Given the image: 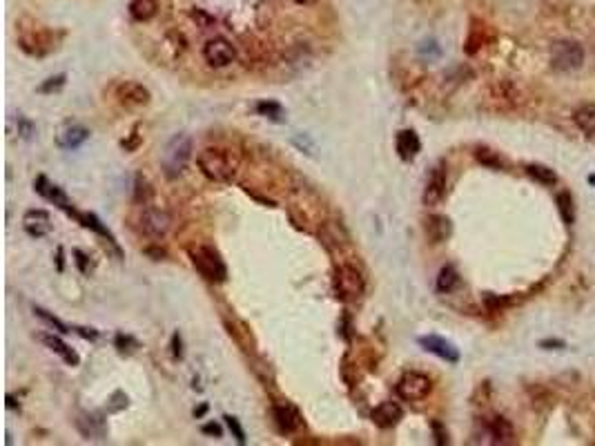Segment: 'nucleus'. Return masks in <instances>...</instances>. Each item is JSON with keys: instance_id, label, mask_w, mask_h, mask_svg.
<instances>
[{"instance_id": "nucleus-1", "label": "nucleus", "mask_w": 595, "mask_h": 446, "mask_svg": "<svg viewBox=\"0 0 595 446\" xmlns=\"http://www.w3.org/2000/svg\"><path fill=\"white\" fill-rule=\"evenodd\" d=\"M196 166L214 183H232L241 170V154L227 145H208L196 154Z\"/></svg>"}, {"instance_id": "nucleus-2", "label": "nucleus", "mask_w": 595, "mask_h": 446, "mask_svg": "<svg viewBox=\"0 0 595 446\" xmlns=\"http://www.w3.org/2000/svg\"><path fill=\"white\" fill-rule=\"evenodd\" d=\"M63 34H56L49 27L34 23L32 18H20L18 23V47L27 56L43 58L58 47V40Z\"/></svg>"}, {"instance_id": "nucleus-3", "label": "nucleus", "mask_w": 595, "mask_h": 446, "mask_svg": "<svg viewBox=\"0 0 595 446\" xmlns=\"http://www.w3.org/2000/svg\"><path fill=\"white\" fill-rule=\"evenodd\" d=\"M190 254V261L196 268V273L210 281V283H223L227 279V266L221 259V254L216 248L206 246V243H199V246H192L187 250Z\"/></svg>"}, {"instance_id": "nucleus-4", "label": "nucleus", "mask_w": 595, "mask_h": 446, "mask_svg": "<svg viewBox=\"0 0 595 446\" xmlns=\"http://www.w3.org/2000/svg\"><path fill=\"white\" fill-rule=\"evenodd\" d=\"M332 288L337 299L342 302H357L359 297L366 292V277L355 264L342 261L334 268L332 275Z\"/></svg>"}, {"instance_id": "nucleus-5", "label": "nucleus", "mask_w": 595, "mask_h": 446, "mask_svg": "<svg viewBox=\"0 0 595 446\" xmlns=\"http://www.w3.org/2000/svg\"><path fill=\"white\" fill-rule=\"evenodd\" d=\"M190 159H192V139L187 134H174L165 145L163 156H161V168H163L165 177L177 179L179 174H183L187 163H190Z\"/></svg>"}, {"instance_id": "nucleus-6", "label": "nucleus", "mask_w": 595, "mask_h": 446, "mask_svg": "<svg viewBox=\"0 0 595 446\" xmlns=\"http://www.w3.org/2000/svg\"><path fill=\"white\" fill-rule=\"evenodd\" d=\"M584 63V49L575 40H556L551 45V65L558 72H575Z\"/></svg>"}, {"instance_id": "nucleus-7", "label": "nucleus", "mask_w": 595, "mask_h": 446, "mask_svg": "<svg viewBox=\"0 0 595 446\" xmlns=\"http://www.w3.org/2000/svg\"><path fill=\"white\" fill-rule=\"evenodd\" d=\"M395 390L403 402H424L432 393V380L426 373L406 371L397 380Z\"/></svg>"}, {"instance_id": "nucleus-8", "label": "nucleus", "mask_w": 595, "mask_h": 446, "mask_svg": "<svg viewBox=\"0 0 595 446\" xmlns=\"http://www.w3.org/2000/svg\"><path fill=\"white\" fill-rule=\"evenodd\" d=\"M170 225H172V217L165 212V210H161V208H152L150 204H147L141 214H139V219H137V228H139V233L145 235L147 239H163L168 233H170Z\"/></svg>"}, {"instance_id": "nucleus-9", "label": "nucleus", "mask_w": 595, "mask_h": 446, "mask_svg": "<svg viewBox=\"0 0 595 446\" xmlns=\"http://www.w3.org/2000/svg\"><path fill=\"white\" fill-rule=\"evenodd\" d=\"M34 187H36V192L43 197L45 201H49L51 206H56L58 210H63L65 214H70V217H74V219L80 217V212L74 208V204L70 201V197L63 192V187H58L56 183H51V181L45 177V174H40V177L36 179Z\"/></svg>"}, {"instance_id": "nucleus-10", "label": "nucleus", "mask_w": 595, "mask_h": 446, "mask_svg": "<svg viewBox=\"0 0 595 446\" xmlns=\"http://www.w3.org/2000/svg\"><path fill=\"white\" fill-rule=\"evenodd\" d=\"M203 58H206L210 67L221 70V67H227L237 61V47L225 38H212L203 47Z\"/></svg>"}, {"instance_id": "nucleus-11", "label": "nucleus", "mask_w": 595, "mask_h": 446, "mask_svg": "<svg viewBox=\"0 0 595 446\" xmlns=\"http://www.w3.org/2000/svg\"><path fill=\"white\" fill-rule=\"evenodd\" d=\"M273 420L283 435L296 433L303 426V415L292 402H275L273 404Z\"/></svg>"}, {"instance_id": "nucleus-12", "label": "nucleus", "mask_w": 595, "mask_h": 446, "mask_svg": "<svg viewBox=\"0 0 595 446\" xmlns=\"http://www.w3.org/2000/svg\"><path fill=\"white\" fill-rule=\"evenodd\" d=\"M114 97H116V101L120 105L130 107V110L145 107L147 103L152 101L150 89H147L145 85H141V83H137V80H123V83H118L116 89H114Z\"/></svg>"}, {"instance_id": "nucleus-13", "label": "nucleus", "mask_w": 595, "mask_h": 446, "mask_svg": "<svg viewBox=\"0 0 595 446\" xmlns=\"http://www.w3.org/2000/svg\"><path fill=\"white\" fill-rule=\"evenodd\" d=\"M446 187H449V174H446V166L437 163L435 168L430 170L428 179H426V187H424V194L422 201L424 206L432 208V206H439L444 197H446Z\"/></svg>"}, {"instance_id": "nucleus-14", "label": "nucleus", "mask_w": 595, "mask_h": 446, "mask_svg": "<svg viewBox=\"0 0 595 446\" xmlns=\"http://www.w3.org/2000/svg\"><path fill=\"white\" fill-rule=\"evenodd\" d=\"M489 99L497 105V110H513L522 103V94L511 80H497L489 89Z\"/></svg>"}, {"instance_id": "nucleus-15", "label": "nucleus", "mask_w": 595, "mask_h": 446, "mask_svg": "<svg viewBox=\"0 0 595 446\" xmlns=\"http://www.w3.org/2000/svg\"><path fill=\"white\" fill-rule=\"evenodd\" d=\"M74 424L85 440H105L107 435V424L101 413H78Z\"/></svg>"}, {"instance_id": "nucleus-16", "label": "nucleus", "mask_w": 595, "mask_h": 446, "mask_svg": "<svg viewBox=\"0 0 595 446\" xmlns=\"http://www.w3.org/2000/svg\"><path fill=\"white\" fill-rule=\"evenodd\" d=\"M419 346H422L426 353L437 355V357L444 359V361H451V364H457V361H459V350H457L449 340H444V337H439V335H424V337H419Z\"/></svg>"}, {"instance_id": "nucleus-17", "label": "nucleus", "mask_w": 595, "mask_h": 446, "mask_svg": "<svg viewBox=\"0 0 595 446\" xmlns=\"http://www.w3.org/2000/svg\"><path fill=\"white\" fill-rule=\"evenodd\" d=\"M23 228L30 237L43 239L54 230V223H51V217L47 210H27L23 217Z\"/></svg>"}, {"instance_id": "nucleus-18", "label": "nucleus", "mask_w": 595, "mask_h": 446, "mask_svg": "<svg viewBox=\"0 0 595 446\" xmlns=\"http://www.w3.org/2000/svg\"><path fill=\"white\" fill-rule=\"evenodd\" d=\"M401 417H403V409L399 407L397 402H382V404H377V407L372 409L370 413V420L375 426H380V428H393L401 422Z\"/></svg>"}, {"instance_id": "nucleus-19", "label": "nucleus", "mask_w": 595, "mask_h": 446, "mask_svg": "<svg viewBox=\"0 0 595 446\" xmlns=\"http://www.w3.org/2000/svg\"><path fill=\"white\" fill-rule=\"evenodd\" d=\"M395 150H397V156L401 161H413L419 152H422V141H419L417 137V132L415 130H401L397 132V137H395Z\"/></svg>"}, {"instance_id": "nucleus-20", "label": "nucleus", "mask_w": 595, "mask_h": 446, "mask_svg": "<svg viewBox=\"0 0 595 446\" xmlns=\"http://www.w3.org/2000/svg\"><path fill=\"white\" fill-rule=\"evenodd\" d=\"M40 342H43L51 350V353H56L67 364V366L74 368V366H78V364H80V357H78L76 350L70 344H65L58 335H40Z\"/></svg>"}, {"instance_id": "nucleus-21", "label": "nucleus", "mask_w": 595, "mask_h": 446, "mask_svg": "<svg viewBox=\"0 0 595 446\" xmlns=\"http://www.w3.org/2000/svg\"><path fill=\"white\" fill-rule=\"evenodd\" d=\"M319 237H321L323 246H326L328 250H342L344 246H348V235H346V230H344L339 223H334V221H326V223H323V228L319 230Z\"/></svg>"}, {"instance_id": "nucleus-22", "label": "nucleus", "mask_w": 595, "mask_h": 446, "mask_svg": "<svg viewBox=\"0 0 595 446\" xmlns=\"http://www.w3.org/2000/svg\"><path fill=\"white\" fill-rule=\"evenodd\" d=\"M87 139H89V130L87 128L70 125V128H65L56 137V145L61 147V150H76V147H80Z\"/></svg>"}, {"instance_id": "nucleus-23", "label": "nucleus", "mask_w": 595, "mask_h": 446, "mask_svg": "<svg viewBox=\"0 0 595 446\" xmlns=\"http://www.w3.org/2000/svg\"><path fill=\"white\" fill-rule=\"evenodd\" d=\"M76 221H78L80 225H85V228L94 230V233H96L99 237L107 239V243H110V246L116 250V256H123V252H120V248H118V243H116L114 235H112L110 230H107L105 225H103V221H101L94 212H80V217H78Z\"/></svg>"}, {"instance_id": "nucleus-24", "label": "nucleus", "mask_w": 595, "mask_h": 446, "mask_svg": "<svg viewBox=\"0 0 595 446\" xmlns=\"http://www.w3.org/2000/svg\"><path fill=\"white\" fill-rule=\"evenodd\" d=\"M489 435L493 438V444H513L515 442V430H513V424L502 415L489 420Z\"/></svg>"}, {"instance_id": "nucleus-25", "label": "nucleus", "mask_w": 595, "mask_h": 446, "mask_svg": "<svg viewBox=\"0 0 595 446\" xmlns=\"http://www.w3.org/2000/svg\"><path fill=\"white\" fill-rule=\"evenodd\" d=\"M573 120H575V125L587 134V137L593 139L595 137V103H582L580 107H575Z\"/></svg>"}, {"instance_id": "nucleus-26", "label": "nucleus", "mask_w": 595, "mask_h": 446, "mask_svg": "<svg viewBox=\"0 0 595 446\" xmlns=\"http://www.w3.org/2000/svg\"><path fill=\"white\" fill-rule=\"evenodd\" d=\"M426 235L432 243H441L451 237V221L446 217H439V214H432V217L426 221Z\"/></svg>"}, {"instance_id": "nucleus-27", "label": "nucleus", "mask_w": 595, "mask_h": 446, "mask_svg": "<svg viewBox=\"0 0 595 446\" xmlns=\"http://www.w3.org/2000/svg\"><path fill=\"white\" fill-rule=\"evenodd\" d=\"M158 13V3L156 0H132L130 3V16L139 23L152 20Z\"/></svg>"}, {"instance_id": "nucleus-28", "label": "nucleus", "mask_w": 595, "mask_h": 446, "mask_svg": "<svg viewBox=\"0 0 595 446\" xmlns=\"http://www.w3.org/2000/svg\"><path fill=\"white\" fill-rule=\"evenodd\" d=\"M225 326H227L230 337H234V342H237L239 346H243V350H254L252 333H250V328L246 326V323L239 321V319H234L232 323L225 321Z\"/></svg>"}, {"instance_id": "nucleus-29", "label": "nucleus", "mask_w": 595, "mask_h": 446, "mask_svg": "<svg viewBox=\"0 0 595 446\" xmlns=\"http://www.w3.org/2000/svg\"><path fill=\"white\" fill-rule=\"evenodd\" d=\"M486 43V25L480 23V20H472V27H470V32H468V38H466V45H464V51L466 54H477Z\"/></svg>"}, {"instance_id": "nucleus-30", "label": "nucleus", "mask_w": 595, "mask_h": 446, "mask_svg": "<svg viewBox=\"0 0 595 446\" xmlns=\"http://www.w3.org/2000/svg\"><path fill=\"white\" fill-rule=\"evenodd\" d=\"M256 114L273 120V123H283V120H286V110H283V105L277 101H259L256 103Z\"/></svg>"}, {"instance_id": "nucleus-31", "label": "nucleus", "mask_w": 595, "mask_h": 446, "mask_svg": "<svg viewBox=\"0 0 595 446\" xmlns=\"http://www.w3.org/2000/svg\"><path fill=\"white\" fill-rule=\"evenodd\" d=\"M459 286V275L453 266H444L437 275V290L439 292H453Z\"/></svg>"}, {"instance_id": "nucleus-32", "label": "nucleus", "mask_w": 595, "mask_h": 446, "mask_svg": "<svg viewBox=\"0 0 595 446\" xmlns=\"http://www.w3.org/2000/svg\"><path fill=\"white\" fill-rule=\"evenodd\" d=\"M556 204H558V212H560V217L566 225H573L575 221V204H573V197L569 192H560L558 199H556Z\"/></svg>"}, {"instance_id": "nucleus-33", "label": "nucleus", "mask_w": 595, "mask_h": 446, "mask_svg": "<svg viewBox=\"0 0 595 446\" xmlns=\"http://www.w3.org/2000/svg\"><path fill=\"white\" fill-rule=\"evenodd\" d=\"M526 174H529L531 179L544 183V185H556L558 183V174L546 166H537V163L526 166Z\"/></svg>"}, {"instance_id": "nucleus-34", "label": "nucleus", "mask_w": 595, "mask_h": 446, "mask_svg": "<svg viewBox=\"0 0 595 446\" xmlns=\"http://www.w3.org/2000/svg\"><path fill=\"white\" fill-rule=\"evenodd\" d=\"M475 159L480 161L482 166L493 168V170H502V168L506 166V161L499 156L495 150H489V147H477V150H475Z\"/></svg>"}, {"instance_id": "nucleus-35", "label": "nucleus", "mask_w": 595, "mask_h": 446, "mask_svg": "<svg viewBox=\"0 0 595 446\" xmlns=\"http://www.w3.org/2000/svg\"><path fill=\"white\" fill-rule=\"evenodd\" d=\"M150 199H152V187L150 183H147L141 174L137 177V183H134V204H143L147 206L150 204Z\"/></svg>"}, {"instance_id": "nucleus-36", "label": "nucleus", "mask_w": 595, "mask_h": 446, "mask_svg": "<svg viewBox=\"0 0 595 446\" xmlns=\"http://www.w3.org/2000/svg\"><path fill=\"white\" fill-rule=\"evenodd\" d=\"M34 313H36V315H38L40 319H43V321H47L49 326H54V328H56V330H58L61 335H70V333H74V326H67V323H63V321H61L58 317L49 315L45 308H38V306H36V308H34Z\"/></svg>"}, {"instance_id": "nucleus-37", "label": "nucleus", "mask_w": 595, "mask_h": 446, "mask_svg": "<svg viewBox=\"0 0 595 446\" xmlns=\"http://www.w3.org/2000/svg\"><path fill=\"white\" fill-rule=\"evenodd\" d=\"M114 344H116V348H118V353H123V355H130V353H134V350L141 348V344L134 340L132 335H125V333H118L116 340H114Z\"/></svg>"}, {"instance_id": "nucleus-38", "label": "nucleus", "mask_w": 595, "mask_h": 446, "mask_svg": "<svg viewBox=\"0 0 595 446\" xmlns=\"http://www.w3.org/2000/svg\"><path fill=\"white\" fill-rule=\"evenodd\" d=\"M67 83V74H56V76H51L47 78L43 85L38 87L40 94H54V92H61Z\"/></svg>"}, {"instance_id": "nucleus-39", "label": "nucleus", "mask_w": 595, "mask_h": 446, "mask_svg": "<svg viewBox=\"0 0 595 446\" xmlns=\"http://www.w3.org/2000/svg\"><path fill=\"white\" fill-rule=\"evenodd\" d=\"M223 420H225V424H227V428H230V433H232V438H234L239 444H246V430H243V426H241V422L237 420V417H234V415H225Z\"/></svg>"}, {"instance_id": "nucleus-40", "label": "nucleus", "mask_w": 595, "mask_h": 446, "mask_svg": "<svg viewBox=\"0 0 595 446\" xmlns=\"http://www.w3.org/2000/svg\"><path fill=\"white\" fill-rule=\"evenodd\" d=\"M72 254L76 256L74 261H76V266H78L80 273H83V275H89V270H92V261H89V256H87L83 250H78V248H76V250H72Z\"/></svg>"}, {"instance_id": "nucleus-41", "label": "nucleus", "mask_w": 595, "mask_h": 446, "mask_svg": "<svg viewBox=\"0 0 595 446\" xmlns=\"http://www.w3.org/2000/svg\"><path fill=\"white\" fill-rule=\"evenodd\" d=\"M112 399H114L116 404H110V407H107V411H110V413L123 411V409H127V404H130V399H127V395L123 393V390H116V393L112 395Z\"/></svg>"}, {"instance_id": "nucleus-42", "label": "nucleus", "mask_w": 595, "mask_h": 446, "mask_svg": "<svg viewBox=\"0 0 595 446\" xmlns=\"http://www.w3.org/2000/svg\"><path fill=\"white\" fill-rule=\"evenodd\" d=\"M430 428H432V435H435V442L441 446V444H449V433H446V428L441 426V422L437 420H432L430 422Z\"/></svg>"}, {"instance_id": "nucleus-43", "label": "nucleus", "mask_w": 595, "mask_h": 446, "mask_svg": "<svg viewBox=\"0 0 595 446\" xmlns=\"http://www.w3.org/2000/svg\"><path fill=\"white\" fill-rule=\"evenodd\" d=\"M18 134L23 139H32L34 134V123L32 120H27L25 116H18Z\"/></svg>"}, {"instance_id": "nucleus-44", "label": "nucleus", "mask_w": 595, "mask_h": 446, "mask_svg": "<svg viewBox=\"0 0 595 446\" xmlns=\"http://www.w3.org/2000/svg\"><path fill=\"white\" fill-rule=\"evenodd\" d=\"M201 433L212 435V438H223V428L216 424V422H208V424L201 426Z\"/></svg>"}, {"instance_id": "nucleus-45", "label": "nucleus", "mask_w": 595, "mask_h": 446, "mask_svg": "<svg viewBox=\"0 0 595 446\" xmlns=\"http://www.w3.org/2000/svg\"><path fill=\"white\" fill-rule=\"evenodd\" d=\"M172 353H174V357H181V355H183V348H181V335H179V333H174V335H172Z\"/></svg>"}, {"instance_id": "nucleus-46", "label": "nucleus", "mask_w": 595, "mask_h": 446, "mask_svg": "<svg viewBox=\"0 0 595 446\" xmlns=\"http://www.w3.org/2000/svg\"><path fill=\"white\" fill-rule=\"evenodd\" d=\"M74 333H78L80 337H85V340H96V337H99V330H94V328H80V326H74Z\"/></svg>"}, {"instance_id": "nucleus-47", "label": "nucleus", "mask_w": 595, "mask_h": 446, "mask_svg": "<svg viewBox=\"0 0 595 446\" xmlns=\"http://www.w3.org/2000/svg\"><path fill=\"white\" fill-rule=\"evenodd\" d=\"M139 141H141V139H139V130H134V132H132V139H130V141H123L120 145H123L125 150H137Z\"/></svg>"}, {"instance_id": "nucleus-48", "label": "nucleus", "mask_w": 595, "mask_h": 446, "mask_svg": "<svg viewBox=\"0 0 595 446\" xmlns=\"http://www.w3.org/2000/svg\"><path fill=\"white\" fill-rule=\"evenodd\" d=\"M63 254H65V250H63V248H58V250H56V270H58V273H63V270H65V259H63Z\"/></svg>"}, {"instance_id": "nucleus-49", "label": "nucleus", "mask_w": 595, "mask_h": 446, "mask_svg": "<svg viewBox=\"0 0 595 446\" xmlns=\"http://www.w3.org/2000/svg\"><path fill=\"white\" fill-rule=\"evenodd\" d=\"M145 254H152V256H165V250H154V248H147Z\"/></svg>"}, {"instance_id": "nucleus-50", "label": "nucleus", "mask_w": 595, "mask_h": 446, "mask_svg": "<svg viewBox=\"0 0 595 446\" xmlns=\"http://www.w3.org/2000/svg\"><path fill=\"white\" fill-rule=\"evenodd\" d=\"M206 411H208V407H206V404H203V407H199V409L194 411V417H201V415H206Z\"/></svg>"}, {"instance_id": "nucleus-51", "label": "nucleus", "mask_w": 595, "mask_h": 446, "mask_svg": "<svg viewBox=\"0 0 595 446\" xmlns=\"http://www.w3.org/2000/svg\"><path fill=\"white\" fill-rule=\"evenodd\" d=\"M294 3H299V5H313V3H317V0H294Z\"/></svg>"}, {"instance_id": "nucleus-52", "label": "nucleus", "mask_w": 595, "mask_h": 446, "mask_svg": "<svg viewBox=\"0 0 595 446\" xmlns=\"http://www.w3.org/2000/svg\"><path fill=\"white\" fill-rule=\"evenodd\" d=\"M589 181H591V183H595V177H589Z\"/></svg>"}]
</instances>
